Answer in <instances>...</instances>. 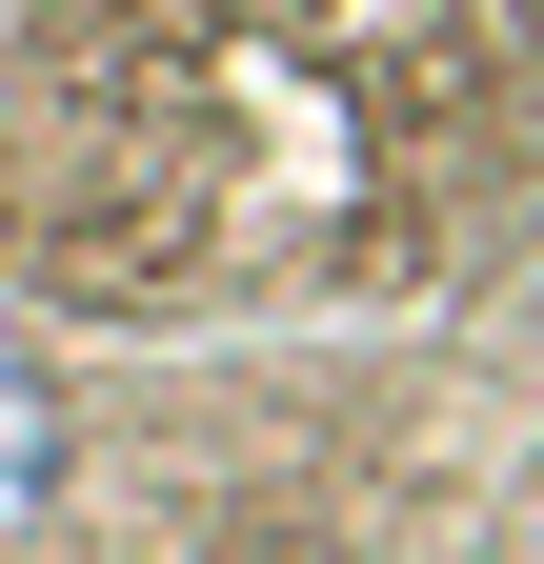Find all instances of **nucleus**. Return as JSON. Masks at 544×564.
<instances>
[{
	"label": "nucleus",
	"mask_w": 544,
	"mask_h": 564,
	"mask_svg": "<svg viewBox=\"0 0 544 564\" xmlns=\"http://www.w3.org/2000/svg\"><path fill=\"white\" fill-rule=\"evenodd\" d=\"M41 524H61V364L0 323V564H21Z\"/></svg>",
	"instance_id": "1"
}]
</instances>
